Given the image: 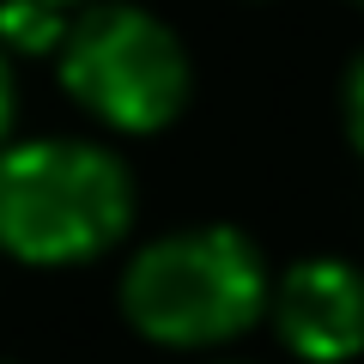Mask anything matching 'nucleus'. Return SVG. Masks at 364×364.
<instances>
[{
    "label": "nucleus",
    "mask_w": 364,
    "mask_h": 364,
    "mask_svg": "<svg viewBox=\"0 0 364 364\" xmlns=\"http://www.w3.org/2000/svg\"><path fill=\"white\" fill-rule=\"evenodd\" d=\"M346 122H352V140H358V152H364V61L352 67V79H346Z\"/></svg>",
    "instance_id": "6"
},
{
    "label": "nucleus",
    "mask_w": 364,
    "mask_h": 364,
    "mask_svg": "<svg viewBox=\"0 0 364 364\" xmlns=\"http://www.w3.org/2000/svg\"><path fill=\"white\" fill-rule=\"evenodd\" d=\"M55 6H73V0H55Z\"/></svg>",
    "instance_id": "8"
},
{
    "label": "nucleus",
    "mask_w": 364,
    "mask_h": 364,
    "mask_svg": "<svg viewBox=\"0 0 364 364\" xmlns=\"http://www.w3.org/2000/svg\"><path fill=\"white\" fill-rule=\"evenodd\" d=\"M61 85L122 134L170 128L188 104V55L140 6H91L61 37Z\"/></svg>",
    "instance_id": "3"
},
{
    "label": "nucleus",
    "mask_w": 364,
    "mask_h": 364,
    "mask_svg": "<svg viewBox=\"0 0 364 364\" xmlns=\"http://www.w3.org/2000/svg\"><path fill=\"white\" fill-rule=\"evenodd\" d=\"M134 182L91 140H25L0 152V249L31 267H73L122 243Z\"/></svg>",
    "instance_id": "1"
},
{
    "label": "nucleus",
    "mask_w": 364,
    "mask_h": 364,
    "mask_svg": "<svg viewBox=\"0 0 364 364\" xmlns=\"http://www.w3.org/2000/svg\"><path fill=\"white\" fill-rule=\"evenodd\" d=\"M267 310V267L231 225L146 243L122 273V316L158 346H219Z\"/></svg>",
    "instance_id": "2"
},
{
    "label": "nucleus",
    "mask_w": 364,
    "mask_h": 364,
    "mask_svg": "<svg viewBox=\"0 0 364 364\" xmlns=\"http://www.w3.org/2000/svg\"><path fill=\"white\" fill-rule=\"evenodd\" d=\"M67 37L61 6L55 0H0V43H13L25 55H43Z\"/></svg>",
    "instance_id": "5"
},
{
    "label": "nucleus",
    "mask_w": 364,
    "mask_h": 364,
    "mask_svg": "<svg viewBox=\"0 0 364 364\" xmlns=\"http://www.w3.org/2000/svg\"><path fill=\"white\" fill-rule=\"evenodd\" d=\"M13 104H18V91H13V67H6V49H0V140H6V128H13Z\"/></svg>",
    "instance_id": "7"
},
{
    "label": "nucleus",
    "mask_w": 364,
    "mask_h": 364,
    "mask_svg": "<svg viewBox=\"0 0 364 364\" xmlns=\"http://www.w3.org/2000/svg\"><path fill=\"white\" fill-rule=\"evenodd\" d=\"M279 340L304 364H346L364 352V273L346 261H298L267 291Z\"/></svg>",
    "instance_id": "4"
}]
</instances>
